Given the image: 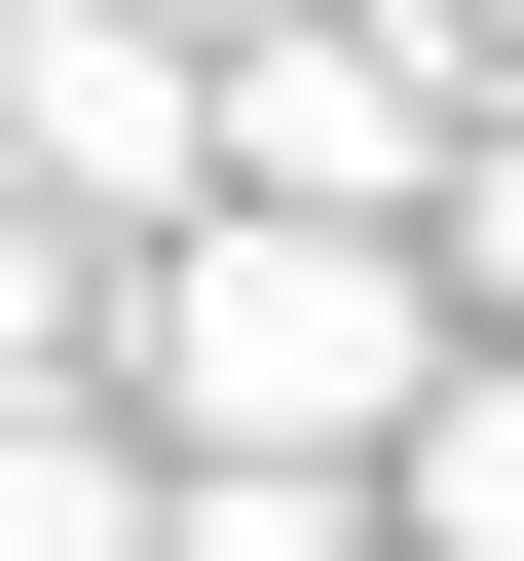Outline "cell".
Here are the masks:
<instances>
[{"label": "cell", "mask_w": 524, "mask_h": 561, "mask_svg": "<svg viewBox=\"0 0 524 561\" xmlns=\"http://www.w3.org/2000/svg\"><path fill=\"white\" fill-rule=\"evenodd\" d=\"M113 375H150V449H375V412L449 375V225H375V187H187V225H113Z\"/></svg>", "instance_id": "1"}, {"label": "cell", "mask_w": 524, "mask_h": 561, "mask_svg": "<svg viewBox=\"0 0 524 561\" xmlns=\"http://www.w3.org/2000/svg\"><path fill=\"white\" fill-rule=\"evenodd\" d=\"M187 38H262V0H187Z\"/></svg>", "instance_id": "9"}, {"label": "cell", "mask_w": 524, "mask_h": 561, "mask_svg": "<svg viewBox=\"0 0 524 561\" xmlns=\"http://www.w3.org/2000/svg\"><path fill=\"white\" fill-rule=\"evenodd\" d=\"M449 300H487V337H524V76H487V113H449Z\"/></svg>", "instance_id": "7"}, {"label": "cell", "mask_w": 524, "mask_h": 561, "mask_svg": "<svg viewBox=\"0 0 524 561\" xmlns=\"http://www.w3.org/2000/svg\"><path fill=\"white\" fill-rule=\"evenodd\" d=\"M0 375H113V225L76 187H0Z\"/></svg>", "instance_id": "6"}, {"label": "cell", "mask_w": 524, "mask_h": 561, "mask_svg": "<svg viewBox=\"0 0 524 561\" xmlns=\"http://www.w3.org/2000/svg\"><path fill=\"white\" fill-rule=\"evenodd\" d=\"M412 38H449V76H524V0H412Z\"/></svg>", "instance_id": "8"}, {"label": "cell", "mask_w": 524, "mask_h": 561, "mask_svg": "<svg viewBox=\"0 0 524 561\" xmlns=\"http://www.w3.org/2000/svg\"><path fill=\"white\" fill-rule=\"evenodd\" d=\"M375 524H412V561H524V337H449V375L375 412Z\"/></svg>", "instance_id": "4"}, {"label": "cell", "mask_w": 524, "mask_h": 561, "mask_svg": "<svg viewBox=\"0 0 524 561\" xmlns=\"http://www.w3.org/2000/svg\"><path fill=\"white\" fill-rule=\"evenodd\" d=\"M0 187L187 225V187H225V38H187V0H0Z\"/></svg>", "instance_id": "2"}, {"label": "cell", "mask_w": 524, "mask_h": 561, "mask_svg": "<svg viewBox=\"0 0 524 561\" xmlns=\"http://www.w3.org/2000/svg\"><path fill=\"white\" fill-rule=\"evenodd\" d=\"M449 38H412V0H262V38H225V187H375V225H449Z\"/></svg>", "instance_id": "3"}, {"label": "cell", "mask_w": 524, "mask_h": 561, "mask_svg": "<svg viewBox=\"0 0 524 561\" xmlns=\"http://www.w3.org/2000/svg\"><path fill=\"white\" fill-rule=\"evenodd\" d=\"M0 561H150V412H76V375H0Z\"/></svg>", "instance_id": "5"}]
</instances>
